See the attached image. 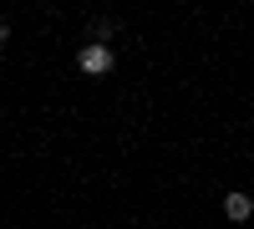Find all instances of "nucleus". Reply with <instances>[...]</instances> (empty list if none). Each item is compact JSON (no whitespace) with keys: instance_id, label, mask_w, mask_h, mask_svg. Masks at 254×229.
I'll use <instances>...</instances> for the list:
<instances>
[{"instance_id":"7ed1b4c3","label":"nucleus","mask_w":254,"mask_h":229,"mask_svg":"<svg viewBox=\"0 0 254 229\" xmlns=\"http://www.w3.org/2000/svg\"><path fill=\"white\" fill-rule=\"evenodd\" d=\"M117 31V20H107V15H102V20H92V41H97V46H107V36Z\"/></svg>"},{"instance_id":"f257e3e1","label":"nucleus","mask_w":254,"mask_h":229,"mask_svg":"<svg viewBox=\"0 0 254 229\" xmlns=\"http://www.w3.org/2000/svg\"><path fill=\"white\" fill-rule=\"evenodd\" d=\"M76 67L87 72V76H107V72L117 67V56H112V46H97V41H87V46H81V56H76Z\"/></svg>"},{"instance_id":"f03ea898","label":"nucleus","mask_w":254,"mask_h":229,"mask_svg":"<svg viewBox=\"0 0 254 229\" xmlns=\"http://www.w3.org/2000/svg\"><path fill=\"white\" fill-rule=\"evenodd\" d=\"M249 214H254V199H249V194H239V189H229V194H224V219L244 224Z\"/></svg>"},{"instance_id":"20e7f679","label":"nucleus","mask_w":254,"mask_h":229,"mask_svg":"<svg viewBox=\"0 0 254 229\" xmlns=\"http://www.w3.org/2000/svg\"><path fill=\"white\" fill-rule=\"evenodd\" d=\"M5 41H10V20L0 15V46H5Z\"/></svg>"}]
</instances>
